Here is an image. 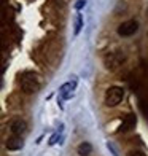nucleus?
<instances>
[{
  "label": "nucleus",
  "mask_w": 148,
  "mask_h": 156,
  "mask_svg": "<svg viewBox=\"0 0 148 156\" xmlns=\"http://www.w3.org/2000/svg\"><path fill=\"white\" fill-rule=\"evenodd\" d=\"M38 88H40V80L35 73L27 72V73H24L23 76H21V89H23L26 94L37 93Z\"/></svg>",
  "instance_id": "1"
},
{
  "label": "nucleus",
  "mask_w": 148,
  "mask_h": 156,
  "mask_svg": "<svg viewBox=\"0 0 148 156\" xmlns=\"http://www.w3.org/2000/svg\"><path fill=\"white\" fill-rule=\"evenodd\" d=\"M123 97H124V89L123 88L111 86V88L107 89V93H105V105H107V107H115V105H118L123 101Z\"/></svg>",
  "instance_id": "2"
},
{
  "label": "nucleus",
  "mask_w": 148,
  "mask_h": 156,
  "mask_svg": "<svg viewBox=\"0 0 148 156\" xmlns=\"http://www.w3.org/2000/svg\"><path fill=\"white\" fill-rule=\"evenodd\" d=\"M139 30V23L134 19H129V21H124L123 24H119L118 27V35L119 37H131Z\"/></svg>",
  "instance_id": "3"
},
{
  "label": "nucleus",
  "mask_w": 148,
  "mask_h": 156,
  "mask_svg": "<svg viewBox=\"0 0 148 156\" xmlns=\"http://www.w3.org/2000/svg\"><path fill=\"white\" fill-rule=\"evenodd\" d=\"M137 124V116L134 115V113H129V115H126L121 126H119V131L121 132H128V131H132L134 127Z\"/></svg>",
  "instance_id": "4"
},
{
  "label": "nucleus",
  "mask_w": 148,
  "mask_h": 156,
  "mask_svg": "<svg viewBox=\"0 0 148 156\" xmlns=\"http://www.w3.org/2000/svg\"><path fill=\"white\" fill-rule=\"evenodd\" d=\"M124 61V56L121 53H113L111 56H108L107 61H105V64H107V69L110 70H115L116 67L121 66V62Z\"/></svg>",
  "instance_id": "5"
},
{
  "label": "nucleus",
  "mask_w": 148,
  "mask_h": 156,
  "mask_svg": "<svg viewBox=\"0 0 148 156\" xmlns=\"http://www.w3.org/2000/svg\"><path fill=\"white\" fill-rule=\"evenodd\" d=\"M26 121H23V119H15V121H11L10 124V131L13 136H21L23 132H26Z\"/></svg>",
  "instance_id": "6"
},
{
  "label": "nucleus",
  "mask_w": 148,
  "mask_h": 156,
  "mask_svg": "<svg viewBox=\"0 0 148 156\" xmlns=\"http://www.w3.org/2000/svg\"><path fill=\"white\" fill-rule=\"evenodd\" d=\"M75 86H76V83H75V81L64 83V84H62V86L59 88V94H61V97H62V99H69V97H72Z\"/></svg>",
  "instance_id": "7"
},
{
  "label": "nucleus",
  "mask_w": 148,
  "mask_h": 156,
  "mask_svg": "<svg viewBox=\"0 0 148 156\" xmlns=\"http://www.w3.org/2000/svg\"><path fill=\"white\" fill-rule=\"evenodd\" d=\"M24 145V142L23 139H21V136H11L8 140H6V148L11 151H15V150H21Z\"/></svg>",
  "instance_id": "8"
},
{
  "label": "nucleus",
  "mask_w": 148,
  "mask_h": 156,
  "mask_svg": "<svg viewBox=\"0 0 148 156\" xmlns=\"http://www.w3.org/2000/svg\"><path fill=\"white\" fill-rule=\"evenodd\" d=\"M76 151H78L80 156H89L91 153H93V145H91L89 142H83V144L78 145Z\"/></svg>",
  "instance_id": "9"
},
{
  "label": "nucleus",
  "mask_w": 148,
  "mask_h": 156,
  "mask_svg": "<svg viewBox=\"0 0 148 156\" xmlns=\"http://www.w3.org/2000/svg\"><path fill=\"white\" fill-rule=\"evenodd\" d=\"M81 27H83V18L78 13V15H76V19H75V34H80Z\"/></svg>",
  "instance_id": "10"
},
{
  "label": "nucleus",
  "mask_w": 148,
  "mask_h": 156,
  "mask_svg": "<svg viewBox=\"0 0 148 156\" xmlns=\"http://www.w3.org/2000/svg\"><path fill=\"white\" fill-rule=\"evenodd\" d=\"M128 156H146L143 151H140V150H132L128 153Z\"/></svg>",
  "instance_id": "11"
},
{
  "label": "nucleus",
  "mask_w": 148,
  "mask_h": 156,
  "mask_svg": "<svg viewBox=\"0 0 148 156\" xmlns=\"http://www.w3.org/2000/svg\"><path fill=\"white\" fill-rule=\"evenodd\" d=\"M84 5H86V2H84V0H78V2L75 3V8H76V10H80V8H83Z\"/></svg>",
  "instance_id": "12"
}]
</instances>
